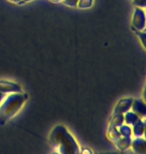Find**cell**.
<instances>
[{
    "label": "cell",
    "instance_id": "1",
    "mask_svg": "<svg viewBox=\"0 0 146 154\" xmlns=\"http://www.w3.org/2000/svg\"><path fill=\"white\" fill-rule=\"evenodd\" d=\"M49 144L60 154H78L80 147L77 140L64 125H56L49 135Z\"/></svg>",
    "mask_w": 146,
    "mask_h": 154
},
{
    "label": "cell",
    "instance_id": "2",
    "mask_svg": "<svg viewBox=\"0 0 146 154\" xmlns=\"http://www.w3.org/2000/svg\"><path fill=\"white\" fill-rule=\"evenodd\" d=\"M28 99V95L23 92L7 94L0 103V125L6 124L9 120L22 109Z\"/></svg>",
    "mask_w": 146,
    "mask_h": 154
},
{
    "label": "cell",
    "instance_id": "3",
    "mask_svg": "<svg viewBox=\"0 0 146 154\" xmlns=\"http://www.w3.org/2000/svg\"><path fill=\"white\" fill-rule=\"evenodd\" d=\"M132 28L137 31H145L146 27V15L145 9L135 7L132 15Z\"/></svg>",
    "mask_w": 146,
    "mask_h": 154
},
{
    "label": "cell",
    "instance_id": "4",
    "mask_svg": "<svg viewBox=\"0 0 146 154\" xmlns=\"http://www.w3.org/2000/svg\"><path fill=\"white\" fill-rule=\"evenodd\" d=\"M0 92L5 95L11 93H17V92H23L21 86L17 83L9 80H0Z\"/></svg>",
    "mask_w": 146,
    "mask_h": 154
},
{
    "label": "cell",
    "instance_id": "5",
    "mask_svg": "<svg viewBox=\"0 0 146 154\" xmlns=\"http://www.w3.org/2000/svg\"><path fill=\"white\" fill-rule=\"evenodd\" d=\"M133 102V98H123V99L119 100V102L116 104V106L114 107L112 115L116 114H124L127 111H129L131 109V105Z\"/></svg>",
    "mask_w": 146,
    "mask_h": 154
},
{
    "label": "cell",
    "instance_id": "6",
    "mask_svg": "<svg viewBox=\"0 0 146 154\" xmlns=\"http://www.w3.org/2000/svg\"><path fill=\"white\" fill-rule=\"evenodd\" d=\"M131 111H133L136 115H138L139 118L145 119L146 116V106L144 101L142 99H133L131 105Z\"/></svg>",
    "mask_w": 146,
    "mask_h": 154
},
{
    "label": "cell",
    "instance_id": "7",
    "mask_svg": "<svg viewBox=\"0 0 146 154\" xmlns=\"http://www.w3.org/2000/svg\"><path fill=\"white\" fill-rule=\"evenodd\" d=\"M130 148L133 150V152L139 154L146 153V140L144 137H134V139L131 141Z\"/></svg>",
    "mask_w": 146,
    "mask_h": 154
},
{
    "label": "cell",
    "instance_id": "8",
    "mask_svg": "<svg viewBox=\"0 0 146 154\" xmlns=\"http://www.w3.org/2000/svg\"><path fill=\"white\" fill-rule=\"evenodd\" d=\"M132 128V137H144L145 134V119H139Z\"/></svg>",
    "mask_w": 146,
    "mask_h": 154
},
{
    "label": "cell",
    "instance_id": "9",
    "mask_svg": "<svg viewBox=\"0 0 146 154\" xmlns=\"http://www.w3.org/2000/svg\"><path fill=\"white\" fill-rule=\"evenodd\" d=\"M131 141H132V137H123L120 136L118 139L113 142L115 144L116 148L120 151H126L130 148V145H131Z\"/></svg>",
    "mask_w": 146,
    "mask_h": 154
},
{
    "label": "cell",
    "instance_id": "10",
    "mask_svg": "<svg viewBox=\"0 0 146 154\" xmlns=\"http://www.w3.org/2000/svg\"><path fill=\"white\" fill-rule=\"evenodd\" d=\"M123 116H124V123L129 126H133L139 119H141V118H139L138 115H136L134 112L131 111V110L124 113Z\"/></svg>",
    "mask_w": 146,
    "mask_h": 154
},
{
    "label": "cell",
    "instance_id": "11",
    "mask_svg": "<svg viewBox=\"0 0 146 154\" xmlns=\"http://www.w3.org/2000/svg\"><path fill=\"white\" fill-rule=\"evenodd\" d=\"M124 124V116L123 114H116L112 116V119L110 120L109 127H115L118 128L119 126Z\"/></svg>",
    "mask_w": 146,
    "mask_h": 154
},
{
    "label": "cell",
    "instance_id": "12",
    "mask_svg": "<svg viewBox=\"0 0 146 154\" xmlns=\"http://www.w3.org/2000/svg\"><path fill=\"white\" fill-rule=\"evenodd\" d=\"M118 131H119V134L120 136H123V137H132V128L131 126L127 125V124H122L121 126L117 128Z\"/></svg>",
    "mask_w": 146,
    "mask_h": 154
},
{
    "label": "cell",
    "instance_id": "13",
    "mask_svg": "<svg viewBox=\"0 0 146 154\" xmlns=\"http://www.w3.org/2000/svg\"><path fill=\"white\" fill-rule=\"evenodd\" d=\"M107 137L108 139L112 142H115V141L120 137V134H119V131L118 129L115 127H108V130H107Z\"/></svg>",
    "mask_w": 146,
    "mask_h": 154
},
{
    "label": "cell",
    "instance_id": "14",
    "mask_svg": "<svg viewBox=\"0 0 146 154\" xmlns=\"http://www.w3.org/2000/svg\"><path fill=\"white\" fill-rule=\"evenodd\" d=\"M94 4V0H78L77 7L80 9H89Z\"/></svg>",
    "mask_w": 146,
    "mask_h": 154
},
{
    "label": "cell",
    "instance_id": "15",
    "mask_svg": "<svg viewBox=\"0 0 146 154\" xmlns=\"http://www.w3.org/2000/svg\"><path fill=\"white\" fill-rule=\"evenodd\" d=\"M137 37L140 39L141 41V45L143 49H145V37H146V34H145V31H137V30H134Z\"/></svg>",
    "mask_w": 146,
    "mask_h": 154
},
{
    "label": "cell",
    "instance_id": "16",
    "mask_svg": "<svg viewBox=\"0 0 146 154\" xmlns=\"http://www.w3.org/2000/svg\"><path fill=\"white\" fill-rule=\"evenodd\" d=\"M133 5L135 7L145 9L146 7V0H133Z\"/></svg>",
    "mask_w": 146,
    "mask_h": 154
},
{
    "label": "cell",
    "instance_id": "17",
    "mask_svg": "<svg viewBox=\"0 0 146 154\" xmlns=\"http://www.w3.org/2000/svg\"><path fill=\"white\" fill-rule=\"evenodd\" d=\"M62 2H63L65 5L70 6V7H77L78 0H62Z\"/></svg>",
    "mask_w": 146,
    "mask_h": 154
},
{
    "label": "cell",
    "instance_id": "18",
    "mask_svg": "<svg viewBox=\"0 0 146 154\" xmlns=\"http://www.w3.org/2000/svg\"><path fill=\"white\" fill-rule=\"evenodd\" d=\"M6 96L5 94H3V93H1V92H0V103L2 102V100L4 99V97Z\"/></svg>",
    "mask_w": 146,
    "mask_h": 154
},
{
    "label": "cell",
    "instance_id": "19",
    "mask_svg": "<svg viewBox=\"0 0 146 154\" xmlns=\"http://www.w3.org/2000/svg\"><path fill=\"white\" fill-rule=\"evenodd\" d=\"M9 1L13 2V3H20V2H22V0H9Z\"/></svg>",
    "mask_w": 146,
    "mask_h": 154
},
{
    "label": "cell",
    "instance_id": "20",
    "mask_svg": "<svg viewBox=\"0 0 146 154\" xmlns=\"http://www.w3.org/2000/svg\"><path fill=\"white\" fill-rule=\"evenodd\" d=\"M51 1H52V2H60L61 0H51Z\"/></svg>",
    "mask_w": 146,
    "mask_h": 154
},
{
    "label": "cell",
    "instance_id": "21",
    "mask_svg": "<svg viewBox=\"0 0 146 154\" xmlns=\"http://www.w3.org/2000/svg\"><path fill=\"white\" fill-rule=\"evenodd\" d=\"M32 1V0H22V2H30Z\"/></svg>",
    "mask_w": 146,
    "mask_h": 154
}]
</instances>
